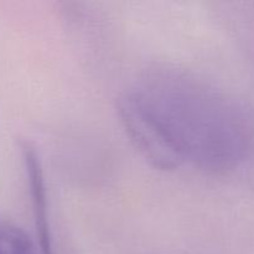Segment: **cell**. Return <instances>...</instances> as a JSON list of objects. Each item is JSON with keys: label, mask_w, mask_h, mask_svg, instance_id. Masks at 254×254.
<instances>
[{"label": "cell", "mask_w": 254, "mask_h": 254, "mask_svg": "<svg viewBox=\"0 0 254 254\" xmlns=\"http://www.w3.org/2000/svg\"><path fill=\"white\" fill-rule=\"evenodd\" d=\"M134 89L159 119L184 163L223 173L247 155L253 136L250 114L235 98L195 74L156 67Z\"/></svg>", "instance_id": "obj_1"}, {"label": "cell", "mask_w": 254, "mask_h": 254, "mask_svg": "<svg viewBox=\"0 0 254 254\" xmlns=\"http://www.w3.org/2000/svg\"><path fill=\"white\" fill-rule=\"evenodd\" d=\"M117 112L133 145L154 169L171 171L185 164L164 127L135 89L119 96Z\"/></svg>", "instance_id": "obj_2"}, {"label": "cell", "mask_w": 254, "mask_h": 254, "mask_svg": "<svg viewBox=\"0 0 254 254\" xmlns=\"http://www.w3.org/2000/svg\"><path fill=\"white\" fill-rule=\"evenodd\" d=\"M25 173L27 178L30 200L32 206V215L36 230L37 245L41 254L54 253V236H52L51 220H50L49 198H47L46 179L44 166L36 146L29 140L20 143Z\"/></svg>", "instance_id": "obj_3"}, {"label": "cell", "mask_w": 254, "mask_h": 254, "mask_svg": "<svg viewBox=\"0 0 254 254\" xmlns=\"http://www.w3.org/2000/svg\"><path fill=\"white\" fill-rule=\"evenodd\" d=\"M0 254H41L37 243L14 223H0Z\"/></svg>", "instance_id": "obj_4"}]
</instances>
